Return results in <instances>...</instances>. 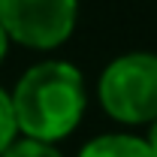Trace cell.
<instances>
[{
    "instance_id": "6da1fadb",
    "label": "cell",
    "mask_w": 157,
    "mask_h": 157,
    "mask_svg": "<svg viewBox=\"0 0 157 157\" xmlns=\"http://www.w3.org/2000/svg\"><path fill=\"white\" fill-rule=\"evenodd\" d=\"M15 127L27 139L58 142L70 136L85 115V78L67 60H42L18 78L9 94Z\"/></svg>"
},
{
    "instance_id": "7a4b0ae2",
    "label": "cell",
    "mask_w": 157,
    "mask_h": 157,
    "mask_svg": "<svg viewBox=\"0 0 157 157\" xmlns=\"http://www.w3.org/2000/svg\"><path fill=\"white\" fill-rule=\"evenodd\" d=\"M100 106L121 124L157 121V55L130 52L115 58L97 82Z\"/></svg>"
},
{
    "instance_id": "3957f363",
    "label": "cell",
    "mask_w": 157,
    "mask_h": 157,
    "mask_svg": "<svg viewBox=\"0 0 157 157\" xmlns=\"http://www.w3.org/2000/svg\"><path fill=\"white\" fill-rule=\"evenodd\" d=\"M78 0H0L6 36L27 48H58L76 27Z\"/></svg>"
},
{
    "instance_id": "277c9868",
    "label": "cell",
    "mask_w": 157,
    "mask_h": 157,
    "mask_svg": "<svg viewBox=\"0 0 157 157\" xmlns=\"http://www.w3.org/2000/svg\"><path fill=\"white\" fill-rule=\"evenodd\" d=\"M78 157H154L148 142L130 133H103V136L91 139Z\"/></svg>"
},
{
    "instance_id": "5b68a950",
    "label": "cell",
    "mask_w": 157,
    "mask_h": 157,
    "mask_svg": "<svg viewBox=\"0 0 157 157\" xmlns=\"http://www.w3.org/2000/svg\"><path fill=\"white\" fill-rule=\"evenodd\" d=\"M3 157H63L52 145V142H39V139H15L6 151H3Z\"/></svg>"
},
{
    "instance_id": "8992f818",
    "label": "cell",
    "mask_w": 157,
    "mask_h": 157,
    "mask_svg": "<svg viewBox=\"0 0 157 157\" xmlns=\"http://www.w3.org/2000/svg\"><path fill=\"white\" fill-rule=\"evenodd\" d=\"M15 133H18V127H15V112H12V100L9 94L0 88V154L15 142Z\"/></svg>"
},
{
    "instance_id": "52a82bcc",
    "label": "cell",
    "mask_w": 157,
    "mask_h": 157,
    "mask_svg": "<svg viewBox=\"0 0 157 157\" xmlns=\"http://www.w3.org/2000/svg\"><path fill=\"white\" fill-rule=\"evenodd\" d=\"M145 142H148L151 154L157 157V121H151V130H148V139H145Z\"/></svg>"
},
{
    "instance_id": "ba28073f",
    "label": "cell",
    "mask_w": 157,
    "mask_h": 157,
    "mask_svg": "<svg viewBox=\"0 0 157 157\" xmlns=\"http://www.w3.org/2000/svg\"><path fill=\"white\" fill-rule=\"evenodd\" d=\"M6 48H9V36H6V30H3V24H0V60L6 58Z\"/></svg>"
},
{
    "instance_id": "9c48e42d",
    "label": "cell",
    "mask_w": 157,
    "mask_h": 157,
    "mask_svg": "<svg viewBox=\"0 0 157 157\" xmlns=\"http://www.w3.org/2000/svg\"><path fill=\"white\" fill-rule=\"evenodd\" d=\"M0 157H3V154H0Z\"/></svg>"
}]
</instances>
